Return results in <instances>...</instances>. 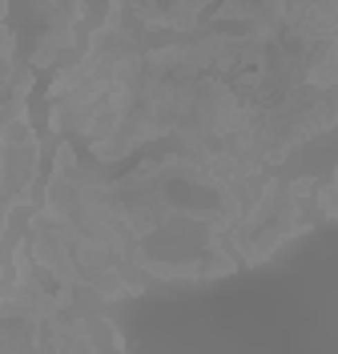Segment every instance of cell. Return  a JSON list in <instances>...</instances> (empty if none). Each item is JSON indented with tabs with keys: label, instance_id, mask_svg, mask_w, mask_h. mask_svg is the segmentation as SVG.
<instances>
[{
	"label": "cell",
	"instance_id": "cell-1",
	"mask_svg": "<svg viewBox=\"0 0 338 354\" xmlns=\"http://www.w3.org/2000/svg\"><path fill=\"white\" fill-rule=\"evenodd\" d=\"M314 205L322 209V218H330V221H338V169L330 174V181L322 185L314 194Z\"/></svg>",
	"mask_w": 338,
	"mask_h": 354
},
{
	"label": "cell",
	"instance_id": "cell-2",
	"mask_svg": "<svg viewBox=\"0 0 338 354\" xmlns=\"http://www.w3.org/2000/svg\"><path fill=\"white\" fill-rule=\"evenodd\" d=\"M8 278H12V262L0 258V294H4V286H8Z\"/></svg>",
	"mask_w": 338,
	"mask_h": 354
}]
</instances>
